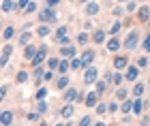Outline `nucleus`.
Returning <instances> with one entry per match:
<instances>
[{
	"instance_id": "f257e3e1",
	"label": "nucleus",
	"mask_w": 150,
	"mask_h": 126,
	"mask_svg": "<svg viewBox=\"0 0 150 126\" xmlns=\"http://www.w3.org/2000/svg\"><path fill=\"white\" fill-rule=\"evenodd\" d=\"M39 19H41V22H45V24L56 22V13L52 11V6H47V9H43V11L39 13Z\"/></svg>"
},
{
	"instance_id": "f03ea898",
	"label": "nucleus",
	"mask_w": 150,
	"mask_h": 126,
	"mask_svg": "<svg viewBox=\"0 0 150 126\" xmlns=\"http://www.w3.org/2000/svg\"><path fill=\"white\" fill-rule=\"evenodd\" d=\"M97 69H94V66H88L86 69V75H84V83H94L97 81Z\"/></svg>"
},
{
	"instance_id": "7ed1b4c3",
	"label": "nucleus",
	"mask_w": 150,
	"mask_h": 126,
	"mask_svg": "<svg viewBox=\"0 0 150 126\" xmlns=\"http://www.w3.org/2000/svg\"><path fill=\"white\" fill-rule=\"evenodd\" d=\"M94 58H97V54H94L92 49H88V51H84V54H81V62H84V69H88V66L94 62Z\"/></svg>"
},
{
	"instance_id": "20e7f679",
	"label": "nucleus",
	"mask_w": 150,
	"mask_h": 126,
	"mask_svg": "<svg viewBox=\"0 0 150 126\" xmlns=\"http://www.w3.org/2000/svg\"><path fill=\"white\" fill-rule=\"evenodd\" d=\"M56 41L60 45H64V43H69V34H67V26H60L58 32H56Z\"/></svg>"
},
{
	"instance_id": "39448f33",
	"label": "nucleus",
	"mask_w": 150,
	"mask_h": 126,
	"mask_svg": "<svg viewBox=\"0 0 150 126\" xmlns=\"http://www.w3.org/2000/svg\"><path fill=\"white\" fill-rule=\"evenodd\" d=\"M137 38H139L137 32H131L129 38H127V43H125V47H127V49H135V47H137Z\"/></svg>"
},
{
	"instance_id": "423d86ee",
	"label": "nucleus",
	"mask_w": 150,
	"mask_h": 126,
	"mask_svg": "<svg viewBox=\"0 0 150 126\" xmlns=\"http://www.w3.org/2000/svg\"><path fill=\"white\" fill-rule=\"evenodd\" d=\"M37 54H39V49L35 47V45H28V47H26V51H24V58H26V60H35Z\"/></svg>"
},
{
	"instance_id": "0eeeda50",
	"label": "nucleus",
	"mask_w": 150,
	"mask_h": 126,
	"mask_svg": "<svg viewBox=\"0 0 150 126\" xmlns=\"http://www.w3.org/2000/svg\"><path fill=\"white\" fill-rule=\"evenodd\" d=\"M137 75H139V69H137V66H129V69H127V79H129V81H135Z\"/></svg>"
},
{
	"instance_id": "6e6552de",
	"label": "nucleus",
	"mask_w": 150,
	"mask_h": 126,
	"mask_svg": "<svg viewBox=\"0 0 150 126\" xmlns=\"http://www.w3.org/2000/svg\"><path fill=\"white\" fill-rule=\"evenodd\" d=\"M13 34H15V26H6L4 32H2V41H4V43H6V41H11Z\"/></svg>"
},
{
	"instance_id": "1a4fd4ad",
	"label": "nucleus",
	"mask_w": 150,
	"mask_h": 126,
	"mask_svg": "<svg viewBox=\"0 0 150 126\" xmlns=\"http://www.w3.org/2000/svg\"><path fill=\"white\" fill-rule=\"evenodd\" d=\"M137 17H139V22H148V17H150V6H142L139 13H137Z\"/></svg>"
},
{
	"instance_id": "9d476101",
	"label": "nucleus",
	"mask_w": 150,
	"mask_h": 126,
	"mask_svg": "<svg viewBox=\"0 0 150 126\" xmlns=\"http://www.w3.org/2000/svg\"><path fill=\"white\" fill-rule=\"evenodd\" d=\"M0 122H2V126H11V122H13V113H11V111H2V116H0Z\"/></svg>"
},
{
	"instance_id": "9b49d317",
	"label": "nucleus",
	"mask_w": 150,
	"mask_h": 126,
	"mask_svg": "<svg viewBox=\"0 0 150 126\" xmlns=\"http://www.w3.org/2000/svg\"><path fill=\"white\" fill-rule=\"evenodd\" d=\"M60 56H64V58H73V56H75V47H71V45H64V47L60 49Z\"/></svg>"
},
{
	"instance_id": "f8f14e48",
	"label": "nucleus",
	"mask_w": 150,
	"mask_h": 126,
	"mask_svg": "<svg viewBox=\"0 0 150 126\" xmlns=\"http://www.w3.org/2000/svg\"><path fill=\"white\" fill-rule=\"evenodd\" d=\"M11 51H13V47L9 43H4V47H2V64H6V60H9V56H11Z\"/></svg>"
},
{
	"instance_id": "ddd939ff",
	"label": "nucleus",
	"mask_w": 150,
	"mask_h": 126,
	"mask_svg": "<svg viewBox=\"0 0 150 126\" xmlns=\"http://www.w3.org/2000/svg\"><path fill=\"white\" fill-rule=\"evenodd\" d=\"M99 9H101V6H99L97 2H88V6H86V13H88V15H97V13H99Z\"/></svg>"
},
{
	"instance_id": "4468645a",
	"label": "nucleus",
	"mask_w": 150,
	"mask_h": 126,
	"mask_svg": "<svg viewBox=\"0 0 150 126\" xmlns=\"http://www.w3.org/2000/svg\"><path fill=\"white\" fill-rule=\"evenodd\" d=\"M92 41L99 43V45L105 43V32H103V30H97V32H94V36H92Z\"/></svg>"
},
{
	"instance_id": "2eb2a0df",
	"label": "nucleus",
	"mask_w": 150,
	"mask_h": 126,
	"mask_svg": "<svg viewBox=\"0 0 150 126\" xmlns=\"http://www.w3.org/2000/svg\"><path fill=\"white\" fill-rule=\"evenodd\" d=\"M114 66H116V69H125V66H127V58L125 56H120V58H114Z\"/></svg>"
},
{
	"instance_id": "dca6fc26",
	"label": "nucleus",
	"mask_w": 150,
	"mask_h": 126,
	"mask_svg": "<svg viewBox=\"0 0 150 126\" xmlns=\"http://www.w3.org/2000/svg\"><path fill=\"white\" fill-rule=\"evenodd\" d=\"M86 105L88 107H97V92H92V94L86 96Z\"/></svg>"
},
{
	"instance_id": "f3484780",
	"label": "nucleus",
	"mask_w": 150,
	"mask_h": 126,
	"mask_svg": "<svg viewBox=\"0 0 150 126\" xmlns=\"http://www.w3.org/2000/svg\"><path fill=\"white\" fill-rule=\"evenodd\" d=\"M118 47H120V41H118V38H110V41H107V49H110V51H116Z\"/></svg>"
},
{
	"instance_id": "a211bd4d",
	"label": "nucleus",
	"mask_w": 150,
	"mask_h": 126,
	"mask_svg": "<svg viewBox=\"0 0 150 126\" xmlns=\"http://www.w3.org/2000/svg\"><path fill=\"white\" fill-rule=\"evenodd\" d=\"M144 90H146V88H144V83H135V88H133V96H137V98H139L142 94H144Z\"/></svg>"
},
{
	"instance_id": "6ab92c4d",
	"label": "nucleus",
	"mask_w": 150,
	"mask_h": 126,
	"mask_svg": "<svg viewBox=\"0 0 150 126\" xmlns=\"http://www.w3.org/2000/svg\"><path fill=\"white\" fill-rule=\"evenodd\" d=\"M15 9V2L13 0H2V11L6 13V11H13Z\"/></svg>"
},
{
	"instance_id": "aec40b11",
	"label": "nucleus",
	"mask_w": 150,
	"mask_h": 126,
	"mask_svg": "<svg viewBox=\"0 0 150 126\" xmlns=\"http://www.w3.org/2000/svg\"><path fill=\"white\" fill-rule=\"evenodd\" d=\"M88 41H90V36H88V32H79V34H77V43H79V45H86Z\"/></svg>"
},
{
	"instance_id": "412c9836",
	"label": "nucleus",
	"mask_w": 150,
	"mask_h": 126,
	"mask_svg": "<svg viewBox=\"0 0 150 126\" xmlns=\"http://www.w3.org/2000/svg\"><path fill=\"white\" fill-rule=\"evenodd\" d=\"M58 66H60V60H58V58H50V60H47V69H50V71L58 69Z\"/></svg>"
},
{
	"instance_id": "4be33fe9",
	"label": "nucleus",
	"mask_w": 150,
	"mask_h": 126,
	"mask_svg": "<svg viewBox=\"0 0 150 126\" xmlns=\"http://www.w3.org/2000/svg\"><path fill=\"white\" fill-rule=\"evenodd\" d=\"M64 98H67V101H75V98H77V90H73V88H69V90H67V94H64Z\"/></svg>"
},
{
	"instance_id": "5701e85b",
	"label": "nucleus",
	"mask_w": 150,
	"mask_h": 126,
	"mask_svg": "<svg viewBox=\"0 0 150 126\" xmlns=\"http://www.w3.org/2000/svg\"><path fill=\"white\" fill-rule=\"evenodd\" d=\"M30 38H32L30 32H24V34L19 36V45H28V43H30Z\"/></svg>"
},
{
	"instance_id": "b1692460",
	"label": "nucleus",
	"mask_w": 150,
	"mask_h": 126,
	"mask_svg": "<svg viewBox=\"0 0 150 126\" xmlns=\"http://www.w3.org/2000/svg\"><path fill=\"white\" fill-rule=\"evenodd\" d=\"M142 109H144V103H142L139 98H137V101L133 103V111H135V116H137V113H142Z\"/></svg>"
},
{
	"instance_id": "393cba45",
	"label": "nucleus",
	"mask_w": 150,
	"mask_h": 126,
	"mask_svg": "<svg viewBox=\"0 0 150 126\" xmlns=\"http://www.w3.org/2000/svg\"><path fill=\"white\" fill-rule=\"evenodd\" d=\"M39 36H50V26H41V28L37 30Z\"/></svg>"
},
{
	"instance_id": "a878e982",
	"label": "nucleus",
	"mask_w": 150,
	"mask_h": 126,
	"mask_svg": "<svg viewBox=\"0 0 150 126\" xmlns=\"http://www.w3.org/2000/svg\"><path fill=\"white\" fill-rule=\"evenodd\" d=\"M17 81H19V83H26V81H28V71H19Z\"/></svg>"
},
{
	"instance_id": "bb28decb",
	"label": "nucleus",
	"mask_w": 150,
	"mask_h": 126,
	"mask_svg": "<svg viewBox=\"0 0 150 126\" xmlns=\"http://www.w3.org/2000/svg\"><path fill=\"white\" fill-rule=\"evenodd\" d=\"M125 98H127V90L118 88V90H116V101H125Z\"/></svg>"
},
{
	"instance_id": "cd10ccee",
	"label": "nucleus",
	"mask_w": 150,
	"mask_h": 126,
	"mask_svg": "<svg viewBox=\"0 0 150 126\" xmlns=\"http://www.w3.org/2000/svg\"><path fill=\"white\" fill-rule=\"evenodd\" d=\"M67 85H69V77H67V75H62V77L58 79V88L62 90V88H67Z\"/></svg>"
},
{
	"instance_id": "c85d7f7f",
	"label": "nucleus",
	"mask_w": 150,
	"mask_h": 126,
	"mask_svg": "<svg viewBox=\"0 0 150 126\" xmlns=\"http://www.w3.org/2000/svg\"><path fill=\"white\" fill-rule=\"evenodd\" d=\"M107 88V81H97V94H103Z\"/></svg>"
},
{
	"instance_id": "c756f323",
	"label": "nucleus",
	"mask_w": 150,
	"mask_h": 126,
	"mask_svg": "<svg viewBox=\"0 0 150 126\" xmlns=\"http://www.w3.org/2000/svg\"><path fill=\"white\" fill-rule=\"evenodd\" d=\"M90 122H92V118H90V116H84V118L79 120V124H77V126H90Z\"/></svg>"
},
{
	"instance_id": "7c9ffc66",
	"label": "nucleus",
	"mask_w": 150,
	"mask_h": 126,
	"mask_svg": "<svg viewBox=\"0 0 150 126\" xmlns=\"http://www.w3.org/2000/svg\"><path fill=\"white\" fill-rule=\"evenodd\" d=\"M73 116V107H71V105H67V107L62 109V118H71Z\"/></svg>"
},
{
	"instance_id": "2f4dec72",
	"label": "nucleus",
	"mask_w": 150,
	"mask_h": 126,
	"mask_svg": "<svg viewBox=\"0 0 150 126\" xmlns=\"http://www.w3.org/2000/svg\"><path fill=\"white\" fill-rule=\"evenodd\" d=\"M97 111H99V113H105V111H110V105L101 103V105H97Z\"/></svg>"
},
{
	"instance_id": "473e14b6",
	"label": "nucleus",
	"mask_w": 150,
	"mask_h": 126,
	"mask_svg": "<svg viewBox=\"0 0 150 126\" xmlns=\"http://www.w3.org/2000/svg\"><path fill=\"white\" fill-rule=\"evenodd\" d=\"M133 109V103L131 101H122V111H131Z\"/></svg>"
},
{
	"instance_id": "72a5a7b5",
	"label": "nucleus",
	"mask_w": 150,
	"mask_h": 126,
	"mask_svg": "<svg viewBox=\"0 0 150 126\" xmlns=\"http://www.w3.org/2000/svg\"><path fill=\"white\" fill-rule=\"evenodd\" d=\"M120 28H122V24H120V22H116V24L112 26V30H110V32H112V34H118V32H120Z\"/></svg>"
},
{
	"instance_id": "f704fd0d",
	"label": "nucleus",
	"mask_w": 150,
	"mask_h": 126,
	"mask_svg": "<svg viewBox=\"0 0 150 126\" xmlns=\"http://www.w3.org/2000/svg\"><path fill=\"white\" fill-rule=\"evenodd\" d=\"M67 69H69V62H67V60H60L58 71H60V73H67Z\"/></svg>"
},
{
	"instance_id": "c9c22d12",
	"label": "nucleus",
	"mask_w": 150,
	"mask_h": 126,
	"mask_svg": "<svg viewBox=\"0 0 150 126\" xmlns=\"http://www.w3.org/2000/svg\"><path fill=\"white\" fill-rule=\"evenodd\" d=\"M43 79H45V81H50V79H54V71H50V69H47V71H45V75H43Z\"/></svg>"
},
{
	"instance_id": "e433bc0d",
	"label": "nucleus",
	"mask_w": 150,
	"mask_h": 126,
	"mask_svg": "<svg viewBox=\"0 0 150 126\" xmlns=\"http://www.w3.org/2000/svg\"><path fill=\"white\" fill-rule=\"evenodd\" d=\"M28 4H30V0H19V9H28Z\"/></svg>"
},
{
	"instance_id": "4c0bfd02",
	"label": "nucleus",
	"mask_w": 150,
	"mask_h": 126,
	"mask_svg": "<svg viewBox=\"0 0 150 126\" xmlns=\"http://www.w3.org/2000/svg\"><path fill=\"white\" fill-rule=\"evenodd\" d=\"M37 109H39V111H41V113H43V111H47V105H45V103H43V101H41V103H39V105H37Z\"/></svg>"
},
{
	"instance_id": "58836bf2",
	"label": "nucleus",
	"mask_w": 150,
	"mask_h": 126,
	"mask_svg": "<svg viewBox=\"0 0 150 126\" xmlns=\"http://www.w3.org/2000/svg\"><path fill=\"white\" fill-rule=\"evenodd\" d=\"M144 47H146V51H150V32H148V36H146V41H144Z\"/></svg>"
},
{
	"instance_id": "ea45409f",
	"label": "nucleus",
	"mask_w": 150,
	"mask_h": 126,
	"mask_svg": "<svg viewBox=\"0 0 150 126\" xmlns=\"http://www.w3.org/2000/svg\"><path fill=\"white\" fill-rule=\"evenodd\" d=\"M114 83H116V85L122 83V75H118V73H116V75H114Z\"/></svg>"
},
{
	"instance_id": "a19ab883",
	"label": "nucleus",
	"mask_w": 150,
	"mask_h": 126,
	"mask_svg": "<svg viewBox=\"0 0 150 126\" xmlns=\"http://www.w3.org/2000/svg\"><path fill=\"white\" fill-rule=\"evenodd\" d=\"M45 94H47V90H45V88H41V90H39V94H37V96L41 98V101H43V98H45Z\"/></svg>"
},
{
	"instance_id": "79ce46f5",
	"label": "nucleus",
	"mask_w": 150,
	"mask_h": 126,
	"mask_svg": "<svg viewBox=\"0 0 150 126\" xmlns=\"http://www.w3.org/2000/svg\"><path fill=\"white\" fill-rule=\"evenodd\" d=\"M28 120L30 122H37L39 120V113H28Z\"/></svg>"
},
{
	"instance_id": "37998d69",
	"label": "nucleus",
	"mask_w": 150,
	"mask_h": 126,
	"mask_svg": "<svg viewBox=\"0 0 150 126\" xmlns=\"http://www.w3.org/2000/svg\"><path fill=\"white\" fill-rule=\"evenodd\" d=\"M26 11H28V13H32V11H37V4H35V2H30V4H28V9H26Z\"/></svg>"
},
{
	"instance_id": "c03bdc74",
	"label": "nucleus",
	"mask_w": 150,
	"mask_h": 126,
	"mask_svg": "<svg viewBox=\"0 0 150 126\" xmlns=\"http://www.w3.org/2000/svg\"><path fill=\"white\" fill-rule=\"evenodd\" d=\"M110 111L114 113V111H118V103H110Z\"/></svg>"
},
{
	"instance_id": "a18cd8bd",
	"label": "nucleus",
	"mask_w": 150,
	"mask_h": 126,
	"mask_svg": "<svg viewBox=\"0 0 150 126\" xmlns=\"http://www.w3.org/2000/svg\"><path fill=\"white\" fill-rule=\"evenodd\" d=\"M137 64H139V66H146V64H148V58H139Z\"/></svg>"
},
{
	"instance_id": "49530a36",
	"label": "nucleus",
	"mask_w": 150,
	"mask_h": 126,
	"mask_svg": "<svg viewBox=\"0 0 150 126\" xmlns=\"http://www.w3.org/2000/svg\"><path fill=\"white\" fill-rule=\"evenodd\" d=\"M60 2V0H47V6H56Z\"/></svg>"
},
{
	"instance_id": "de8ad7c7",
	"label": "nucleus",
	"mask_w": 150,
	"mask_h": 126,
	"mask_svg": "<svg viewBox=\"0 0 150 126\" xmlns=\"http://www.w3.org/2000/svg\"><path fill=\"white\" fill-rule=\"evenodd\" d=\"M94 126H107V124L105 122H99V124H94Z\"/></svg>"
},
{
	"instance_id": "09e8293b",
	"label": "nucleus",
	"mask_w": 150,
	"mask_h": 126,
	"mask_svg": "<svg viewBox=\"0 0 150 126\" xmlns=\"http://www.w3.org/2000/svg\"><path fill=\"white\" fill-rule=\"evenodd\" d=\"M84 2H88V0H81V4H84Z\"/></svg>"
},
{
	"instance_id": "8fccbe9b",
	"label": "nucleus",
	"mask_w": 150,
	"mask_h": 126,
	"mask_svg": "<svg viewBox=\"0 0 150 126\" xmlns=\"http://www.w3.org/2000/svg\"><path fill=\"white\" fill-rule=\"evenodd\" d=\"M41 126H50V124H41Z\"/></svg>"
},
{
	"instance_id": "3c124183",
	"label": "nucleus",
	"mask_w": 150,
	"mask_h": 126,
	"mask_svg": "<svg viewBox=\"0 0 150 126\" xmlns=\"http://www.w3.org/2000/svg\"><path fill=\"white\" fill-rule=\"evenodd\" d=\"M58 126H67V124H58Z\"/></svg>"
}]
</instances>
